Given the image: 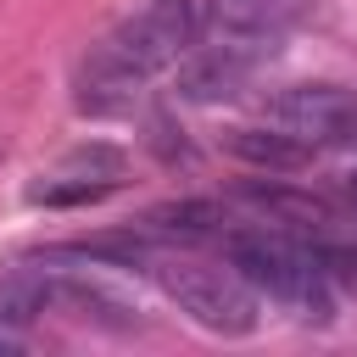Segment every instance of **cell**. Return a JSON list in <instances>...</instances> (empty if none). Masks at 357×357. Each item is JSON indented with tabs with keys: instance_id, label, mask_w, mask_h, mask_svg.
Wrapping results in <instances>:
<instances>
[{
	"instance_id": "cell-7",
	"label": "cell",
	"mask_w": 357,
	"mask_h": 357,
	"mask_svg": "<svg viewBox=\"0 0 357 357\" xmlns=\"http://www.w3.org/2000/svg\"><path fill=\"white\" fill-rule=\"evenodd\" d=\"M223 151L240 156L245 167H268V173H290V167H307L312 162V145L296 139V134H284L279 123H268V128H257V123L229 128L223 134Z\"/></svg>"
},
{
	"instance_id": "cell-10",
	"label": "cell",
	"mask_w": 357,
	"mask_h": 357,
	"mask_svg": "<svg viewBox=\"0 0 357 357\" xmlns=\"http://www.w3.org/2000/svg\"><path fill=\"white\" fill-rule=\"evenodd\" d=\"M45 307H56L50 279H39V273H11V279H0V324L22 329V324H33Z\"/></svg>"
},
{
	"instance_id": "cell-1",
	"label": "cell",
	"mask_w": 357,
	"mask_h": 357,
	"mask_svg": "<svg viewBox=\"0 0 357 357\" xmlns=\"http://www.w3.org/2000/svg\"><path fill=\"white\" fill-rule=\"evenodd\" d=\"M223 251H229V268H234L245 284H257V290H268L273 301L296 307L301 324H329V318H335V296H329L324 268H318V257H312L307 245L257 229V234H229Z\"/></svg>"
},
{
	"instance_id": "cell-14",
	"label": "cell",
	"mask_w": 357,
	"mask_h": 357,
	"mask_svg": "<svg viewBox=\"0 0 357 357\" xmlns=\"http://www.w3.org/2000/svg\"><path fill=\"white\" fill-rule=\"evenodd\" d=\"M0 351H22V340L11 335V324H0Z\"/></svg>"
},
{
	"instance_id": "cell-6",
	"label": "cell",
	"mask_w": 357,
	"mask_h": 357,
	"mask_svg": "<svg viewBox=\"0 0 357 357\" xmlns=\"http://www.w3.org/2000/svg\"><path fill=\"white\" fill-rule=\"evenodd\" d=\"M173 67H178V78H173L178 100H190V106H218V100H234V95L245 89V78H251L257 61L240 56V50L206 45V50H195V56H178Z\"/></svg>"
},
{
	"instance_id": "cell-4",
	"label": "cell",
	"mask_w": 357,
	"mask_h": 357,
	"mask_svg": "<svg viewBox=\"0 0 357 357\" xmlns=\"http://www.w3.org/2000/svg\"><path fill=\"white\" fill-rule=\"evenodd\" d=\"M312 17V0H201V33L251 61L273 56L290 28Z\"/></svg>"
},
{
	"instance_id": "cell-9",
	"label": "cell",
	"mask_w": 357,
	"mask_h": 357,
	"mask_svg": "<svg viewBox=\"0 0 357 357\" xmlns=\"http://www.w3.org/2000/svg\"><path fill=\"white\" fill-rule=\"evenodd\" d=\"M139 229L156 240H212V234H223V206L218 201H167V206H151Z\"/></svg>"
},
{
	"instance_id": "cell-8",
	"label": "cell",
	"mask_w": 357,
	"mask_h": 357,
	"mask_svg": "<svg viewBox=\"0 0 357 357\" xmlns=\"http://www.w3.org/2000/svg\"><path fill=\"white\" fill-rule=\"evenodd\" d=\"M139 84H145V78H134V73H128V67H117L106 50H95V56L84 61V73H78V112H89V117L134 112Z\"/></svg>"
},
{
	"instance_id": "cell-15",
	"label": "cell",
	"mask_w": 357,
	"mask_h": 357,
	"mask_svg": "<svg viewBox=\"0 0 357 357\" xmlns=\"http://www.w3.org/2000/svg\"><path fill=\"white\" fill-rule=\"evenodd\" d=\"M346 190H351V195H357V173H351V178H346Z\"/></svg>"
},
{
	"instance_id": "cell-13",
	"label": "cell",
	"mask_w": 357,
	"mask_h": 357,
	"mask_svg": "<svg viewBox=\"0 0 357 357\" xmlns=\"http://www.w3.org/2000/svg\"><path fill=\"white\" fill-rule=\"evenodd\" d=\"M61 167H67V173H89V178L112 184V178L123 173V151H112V145H89V151H73Z\"/></svg>"
},
{
	"instance_id": "cell-11",
	"label": "cell",
	"mask_w": 357,
	"mask_h": 357,
	"mask_svg": "<svg viewBox=\"0 0 357 357\" xmlns=\"http://www.w3.org/2000/svg\"><path fill=\"white\" fill-rule=\"evenodd\" d=\"M245 201L268 206L273 218H296V223H335V206L318 201V195H296V190H279V184H245Z\"/></svg>"
},
{
	"instance_id": "cell-2",
	"label": "cell",
	"mask_w": 357,
	"mask_h": 357,
	"mask_svg": "<svg viewBox=\"0 0 357 357\" xmlns=\"http://www.w3.org/2000/svg\"><path fill=\"white\" fill-rule=\"evenodd\" d=\"M201 39V0H151L139 17H128L100 50L128 67L134 78H151L162 67H173L190 45Z\"/></svg>"
},
{
	"instance_id": "cell-12",
	"label": "cell",
	"mask_w": 357,
	"mask_h": 357,
	"mask_svg": "<svg viewBox=\"0 0 357 357\" xmlns=\"http://www.w3.org/2000/svg\"><path fill=\"white\" fill-rule=\"evenodd\" d=\"M112 184H100V178H67V184H33L28 190V201L33 206H89V201H100Z\"/></svg>"
},
{
	"instance_id": "cell-5",
	"label": "cell",
	"mask_w": 357,
	"mask_h": 357,
	"mask_svg": "<svg viewBox=\"0 0 357 357\" xmlns=\"http://www.w3.org/2000/svg\"><path fill=\"white\" fill-rule=\"evenodd\" d=\"M262 117L307 145H335L346 134V123L357 117V95L340 84H290L262 100Z\"/></svg>"
},
{
	"instance_id": "cell-3",
	"label": "cell",
	"mask_w": 357,
	"mask_h": 357,
	"mask_svg": "<svg viewBox=\"0 0 357 357\" xmlns=\"http://www.w3.org/2000/svg\"><path fill=\"white\" fill-rule=\"evenodd\" d=\"M156 284L178 301V312H190L201 329L212 335H251L257 329V296L240 273H218V268H156Z\"/></svg>"
}]
</instances>
